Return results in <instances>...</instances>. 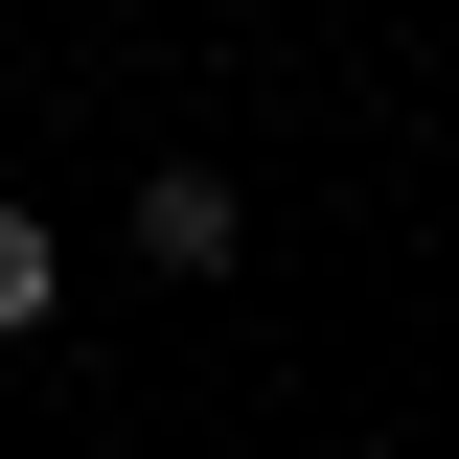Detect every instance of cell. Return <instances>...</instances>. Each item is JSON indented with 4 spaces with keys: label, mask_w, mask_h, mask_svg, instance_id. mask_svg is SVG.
I'll list each match as a JSON object with an SVG mask.
<instances>
[{
    "label": "cell",
    "mask_w": 459,
    "mask_h": 459,
    "mask_svg": "<svg viewBox=\"0 0 459 459\" xmlns=\"http://www.w3.org/2000/svg\"><path fill=\"white\" fill-rule=\"evenodd\" d=\"M47 299H69V253H47V207H0V344L47 322Z\"/></svg>",
    "instance_id": "obj_2"
},
{
    "label": "cell",
    "mask_w": 459,
    "mask_h": 459,
    "mask_svg": "<svg viewBox=\"0 0 459 459\" xmlns=\"http://www.w3.org/2000/svg\"><path fill=\"white\" fill-rule=\"evenodd\" d=\"M138 253H161V276H207V253H230V184L161 161V184H138Z\"/></svg>",
    "instance_id": "obj_1"
}]
</instances>
